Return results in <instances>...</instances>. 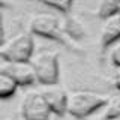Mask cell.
<instances>
[{
    "instance_id": "obj_1",
    "label": "cell",
    "mask_w": 120,
    "mask_h": 120,
    "mask_svg": "<svg viewBox=\"0 0 120 120\" xmlns=\"http://www.w3.org/2000/svg\"><path fill=\"white\" fill-rule=\"evenodd\" d=\"M108 96L101 95L96 92L89 90H78L71 95H68V104H66V112L78 119L87 117L92 112L98 111L107 104Z\"/></svg>"
},
{
    "instance_id": "obj_2",
    "label": "cell",
    "mask_w": 120,
    "mask_h": 120,
    "mask_svg": "<svg viewBox=\"0 0 120 120\" xmlns=\"http://www.w3.org/2000/svg\"><path fill=\"white\" fill-rule=\"evenodd\" d=\"M33 36L30 32H20L0 45V57L6 62H27L33 56Z\"/></svg>"
},
{
    "instance_id": "obj_3",
    "label": "cell",
    "mask_w": 120,
    "mask_h": 120,
    "mask_svg": "<svg viewBox=\"0 0 120 120\" xmlns=\"http://www.w3.org/2000/svg\"><path fill=\"white\" fill-rule=\"evenodd\" d=\"M29 62L35 71L36 81L42 82L44 86L56 84L59 78V57L54 51H39L33 54Z\"/></svg>"
},
{
    "instance_id": "obj_4",
    "label": "cell",
    "mask_w": 120,
    "mask_h": 120,
    "mask_svg": "<svg viewBox=\"0 0 120 120\" xmlns=\"http://www.w3.org/2000/svg\"><path fill=\"white\" fill-rule=\"evenodd\" d=\"M51 111L39 90H30L21 101V117L24 120H50Z\"/></svg>"
},
{
    "instance_id": "obj_5",
    "label": "cell",
    "mask_w": 120,
    "mask_h": 120,
    "mask_svg": "<svg viewBox=\"0 0 120 120\" xmlns=\"http://www.w3.org/2000/svg\"><path fill=\"white\" fill-rule=\"evenodd\" d=\"M29 29L32 35L42 38L62 41V30H60L59 20L51 14H36L30 18Z\"/></svg>"
},
{
    "instance_id": "obj_6",
    "label": "cell",
    "mask_w": 120,
    "mask_h": 120,
    "mask_svg": "<svg viewBox=\"0 0 120 120\" xmlns=\"http://www.w3.org/2000/svg\"><path fill=\"white\" fill-rule=\"evenodd\" d=\"M39 92L45 99L51 112H54L57 116H63L66 112L68 93L63 89H60L56 84H48V86H44V89H41Z\"/></svg>"
},
{
    "instance_id": "obj_7",
    "label": "cell",
    "mask_w": 120,
    "mask_h": 120,
    "mask_svg": "<svg viewBox=\"0 0 120 120\" xmlns=\"http://www.w3.org/2000/svg\"><path fill=\"white\" fill-rule=\"evenodd\" d=\"M2 69H5L14 78L18 87L20 86H30L36 81L35 71H33L32 63L29 60L27 62H6V66Z\"/></svg>"
},
{
    "instance_id": "obj_8",
    "label": "cell",
    "mask_w": 120,
    "mask_h": 120,
    "mask_svg": "<svg viewBox=\"0 0 120 120\" xmlns=\"http://www.w3.org/2000/svg\"><path fill=\"white\" fill-rule=\"evenodd\" d=\"M120 39V14L116 12L104 18L101 27V45L104 48L116 44Z\"/></svg>"
},
{
    "instance_id": "obj_9",
    "label": "cell",
    "mask_w": 120,
    "mask_h": 120,
    "mask_svg": "<svg viewBox=\"0 0 120 120\" xmlns=\"http://www.w3.org/2000/svg\"><path fill=\"white\" fill-rule=\"evenodd\" d=\"M18 86L14 81V78L6 72L5 69H0V99H8L14 96Z\"/></svg>"
},
{
    "instance_id": "obj_10",
    "label": "cell",
    "mask_w": 120,
    "mask_h": 120,
    "mask_svg": "<svg viewBox=\"0 0 120 120\" xmlns=\"http://www.w3.org/2000/svg\"><path fill=\"white\" fill-rule=\"evenodd\" d=\"M104 107H105L104 117L107 119V120L120 117V95L112 96V98H108V99H107V104H105Z\"/></svg>"
},
{
    "instance_id": "obj_11",
    "label": "cell",
    "mask_w": 120,
    "mask_h": 120,
    "mask_svg": "<svg viewBox=\"0 0 120 120\" xmlns=\"http://www.w3.org/2000/svg\"><path fill=\"white\" fill-rule=\"evenodd\" d=\"M119 3H120V0H99V5H98L99 17L104 20V18L116 14L119 9Z\"/></svg>"
},
{
    "instance_id": "obj_12",
    "label": "cell",
    "mask_w": 120,
    "mask_h": 120,
    "mask_svg": "<svg viewBox=\"0 0 120 120\" xmlns=\"http://www.w3.org/2000/svg\"><path fill=\"white\" fill-rule=\"evenodd\" d=\"M65 30L69 33L71 36H74V38H81L82 35H84V29H82V26L77 20H74V18H69V20L66 21Z\"/></svg>"
},
{
    "instance_id": "obj_13",
    "label": "cell",
    "mask_w": 120,
    "mask_h": 120,
    "mask_svg": "<svg viewBox=\"0 0 120 120\" xmlns=\"http://www.w3.org/2000/svg\"><path fill=\"white\" fill-rule=\"evenodd\" d=\"M41 2L48 5V6H51V8H54V9L62 11V12H68L69 8L72 6L74 0H41Z\"/></svg>"
},
{
    "instance_id": "obj_14",
    "label": "cell",
    "mask_w": 120,
    "mask_h": 120,
    "mask_svg": "<svg viewBox=\"0 0 120 120\" xmlns=\"http://www.w3.org/2000/svg\"><path fill=\"white\" fill-rule=\"evenodd\" d=\"M111 60L116 68H120V44H117L111 51Z\"/></svg>"
},
{
    "instance_id": "obj_15",
    "label": "cell",
    "mask_w": 120,
    "mask_h": 120,
    "mask_svg": "<svg viewBox=\"0 0 120 120\" xmlns=\"http://www.w3.org/2000/svg\"><path fill=\"white\" fill-rule=\"evenodd\" d=\"M3 41H5V27H3V17L0 12V45L3 44Z\"/></svg>"
},
{
    "instance_id": "obj_16",
    "label": "cell",
    "mask_w": 120,
    "mask_h": 120,
    "mask_svg": "<svg viewBox=\"0 0 120 120\" xmlns=\"http://www.w3.org/2000/svg\"><path fill=\"white\" fill-rule=\"evenodd\" d=\"M114 82H116V87L120 90V68L116 69V75H114Z\"/></svg>"
},
{
    "instance_id": "obj_17",
    "label": "cell",
    "mask_w": 120,
    "mask_h": 120,
    "mask_svg": "<svg viewBox=\"0 0 120 120\" xmlns=\"http://www.w3.org/2000/svg\"><path fill=\"white\" fill-rule=\"evenodd\" d=\"M5 5H6V0H0V8L5 6Z\"/></svg>"
},
{
    "instance_id": "obj_18",
    "label": "cell",
    "mask_w": 120,
    "mask_h": 120,
    "mask_svg": "<svg viewBox=\"0 0 120 120\" xmlns=\"http://www.w3.org/2000/svg\"><path fill=\"white\" fill-rule=\"evenodd\" d=\"M117 12H119V14H120V3H119V9H117Z\"/></svg>"
},
{
    "instance_id": "obj_19",
    "label": "cell",
    "mask_w": 120,
    "mask_h": 120,
    "mask_svg": "<svg viewBox=\"0 0 120 120\" xmlns=\"http://www.w3.org/2000/svg\"><path fill=\"white\" fill-rule=\"evenodd\" d=\"M111 120H120V117H116V119H111Z\"/></svg>"
}]
</instances>
